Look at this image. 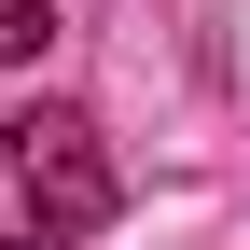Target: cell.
<instances>
[{"instance_id": "6da1fadb", "label": "cell", "mask_w": 250, "mask_h": 250, "mask_svg": "<svg viewBox=\"0 0 250 250\" xmlns=\"http://www.w3.org/2000/svg\"><path fill=\"white\" fill-rule=\"evenodd\" d=\"M125 208V181H111V153H98V125L83 111H14L0 125V250H83Z\"/></svg>"}, {"instance_id": "7a4b0ae2", "label": "cell", "mask_w": 250, "mask_h": 250, "mask_svg": "<svg viewBox=\"0 0 250 250\" xmlns=\"http://www.w3.org/2000/svg\"><path fill=\"white\" fill-rule=\"evenodd\" d=\"M56 42V0H0V56H42Z\"/></svg>"}]
</instances>
